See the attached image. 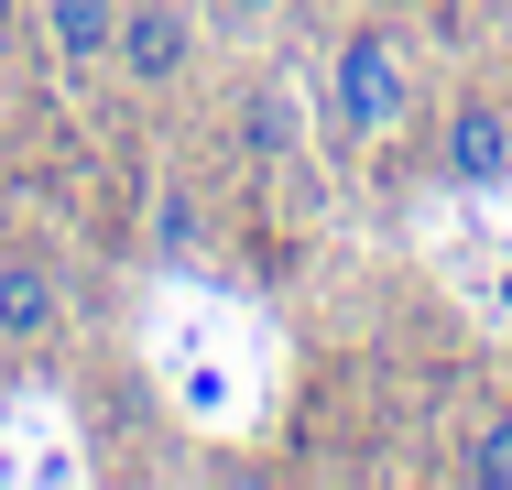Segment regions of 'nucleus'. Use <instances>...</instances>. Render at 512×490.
Returning a JSON list of instances; mask_svg holds the SVG:
<instances>
[{
  "label": "nucleus",
  "instance_id": "nucleus-1",
  "mask_svg": "<svg viewBox=\"0 0 512 490\" xmlns=\"http://www.w3.org/2000/svg\"><path fill=\"white\" fill-rule=\"evenodd\" d=\"M414 44L393 33V22H349L338 33V55H327V142H393L414 120Z\"/></svg>",
  "mask_w": 512,
  "mask_h": 490
},
{
  "label": "nucleus",
  "instance_id": "nucleus-2",
  "mask_svg": "<svg viewBox=\"0 0 512 490\" xmlns=\"http://www.w3.org/2000/svg\"><path fill=\"white\" fill-rule=\"evenodd\" d=\"M207 44V0H120V44H109V77L131 98H175L197 77Z\"/></svg>",
  "mask_w": 512,
  "mask_h": 490
},
{
  "label": "nucleus",
  "instance_id": "nucleus-3",
  "mask_svg": "<svg viewBox=\"0 0 512 490\" xmlns=\"http://www.w3.org/2000/svg\"><path fill=\"white\" fill-rule=\"evenodd\" d=\"M436 175H447V186L458 196H491V186H512V109L502 98H458V109H447V131H436Z\"/></svg>",
  "mask_w": 512,
  "mask_h": 490
},
{
  "label": "nucleus",
  "instance_id": "nucleus-4",
  "mask_svg": "<svg viewBox=\"0 0 512 490\" xmlns=\"http://www.w3.org/2000/svg\"><path fill=\"white\" fill-rule=\"evenodd\" d=\"M229 142H240L251 175H284V164L306 153V88H295V77H251L240 109H229Z\"/></svg>",
  "mask_w": 512,
  "mask_h": 490
},
{
  "label": "nucleus",
  "instance_id": "nucleus-5",
  "mask_svg": "<svg viewBox=\"0 0 512 490\" xmlns=\"http://www.w3.org/2000/svg\"><path fill=\"white\" fill-rule=\"evenodd\" d=\"M66 327V284L33 251H0V349H55Z\"/></svg>",
  "mask_w": 512,
  "mask_h": 490
},
{
  "label": "nucleus",
  "instance_id": "nucleus-6",
  "mask_svg": "<svg viewBox=\"0 0 512 490\" xmlns=\"http://www.w3.org/2000/svg\"><path fill=\"white\" fill-rule=\"evenodd\" d=\"M44 44L66 77H109V44H120V0H33Z\"/></svg>",
  "mask_w": 512,
  "mask_h": 490
},
{
  "label": "nucleus",
  "instance_id": "nucleus-7",
  "mask_svg": "<svg viewBox=\"0 0 512 490\" xmlns=\"http://www.w3.org/2000/svg\"><path fill=\"white\" fill-rule=\"evenodd\" d=\"M197 251H207V207L186 175H164L153 186V262H197Z\"/></svg>",
  "mask_w": 512,
  "mask_h": 490
},
{
  "label": "nucleus",
  "instance_id": "nucleus-8",
  "mask_svg": "<svg viewBox=\"0 0 512 490\" xmlns=\"http://www.w3.org/2000/svg\"><path fill=\"white\" fill-rule=\"evenodd\" d=\"M458 480H469V490H512V403H491V414L469 425V447H458Z\"/></svg>",
  "mask_w": 512,
  "mask_h": 490
},
{
  "label": "nucleus",
  "instance_id": "nucleus-9",
  "mask_svg": "<svg viewBox=\"0 0 512 490\" xmlns=\"http://www.w3.org/2000/svg\"><path fill=\"white\" fill-rule=\"evenodd\" d=\"M207 11H218V22H240V33H251V22H284V11H295V0H207Z\"/></svg>",
  "mask_w": 512,
  "mask_h": 490
},
{
  "label": "nucleus",
  "instance_id": "nucleus-10",
  "mask_svg": "<svg viewBox=\"0 0 512 490\" xmlns=\"http://www.w3.org/2000/svg\"><path fill=\"white\" fill-rule=\"evenodd\" d=\"M22 11H33V0H0V33H11V22H22Z\"/></svg>",
  "mask_w": 512,
  "mask_h": 490
}]
</instances>
